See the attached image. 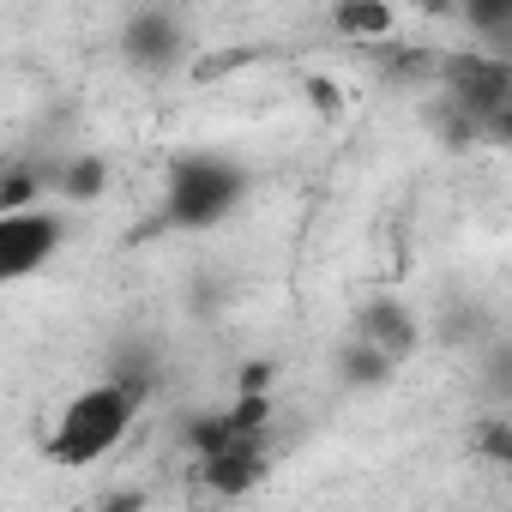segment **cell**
<instances>
[{"mask_svg": "<svg viewBox=\"0 0 512 512\" xmlns=\"http://www.w3.org/2000/svg\"><path fill=\"white\" fill-rule=\"evenodd\" d=\"M145 398H151V392H139V386L121 380V374H103V380L79 386V392L61 404V416H55V428H49V440H43L49 458L67 464V470H91V464L115 458V452L127 446V434L139 428Z\"/></svg>", "mask_w": 512, "mask_h": 512, "instance_id": "obj_1", "label": "cell"}, {"mask_svg": "<svg viewBox=\"0 0 512 512\" xmlns=\"http://www.w3.org/2000/svg\"><path fill=\"white\" fill-rule=\"evenodd\" d=\"M247 199V169L223 151H193L169 163L163 181V217L175 229H217L235 205Z\"/></svg>", "mask_w": 512, "mask_h": 512, "instance_id": "obj_2", "label": "cell"}, {"mask_svg": "<svg viewBox=\"0 0 512 512\" xmlns=\"http://www.w3.org/2000/svg\"><path fill=\"white\" fill-rule=\"evenodd\" d=\"M67 241V217L37 199V205H19V211H0V278L7 284H25L31 272H43Z\"/></svg>", "mask_w": 512, "mask_h": 512, "instance_id": "obj_3", "label": "cell"}, {"mask_svg": "<svg viewBox=\"0 0 512 512\" xmlns=\"http://www.w3.org/2000/svg\"><path fill=\"white\" fill-rule=\"evenodd\" d=\"M187 19L175 7H163V0H151V7H133L115 31V49L133 73H175L187 61Z\"/></svg>", "mask_w": 512, "mask_h": 512, "instance_id": "obj_4", "label": "cell"}, {"mask_svg": "<svg viewBox=\"0 0 512 512\" xmlns=\"http://www.w3.org/2000/svg\"><path fill=\"white\" fill-rule=\"evenodd\" d=\"M356 338H368L374 350H386L398 368L422 350V320L398 302V296H368L362 308H356V326H350Z\"/></svg>", "mask_w": 512, "mask_h": 512, "instance_id": "obj_5", "label": "cell"}, {"mask_svg": "<svg viewBox=\"0 0 512 512\" xmlns=\"http://www.w3.org/2000/svg\"><path fill=\"white\" fill-rule=\"evenodd\" d=\"M199 476H205V488H211V494H223V500L247 494L253 482L266 476V434H247V440H235V446H223V452L199 458Z\"/></svg>", "mask_w": 512, "mask_h": 512, "instance_id": "obj_6", "label": "cell"}, {"mask_svg": "<svg viewBox=\"0 0 512 512\" xmlns=\"http://www.w3.org/2000/svg\"><path fill=\"white\" fill-rule=\"evenodd\" d=\"M332 31L344 43H398L392 0H332Z\"/></svg>", "mask_w": 512, "mask_h": 512, "instance_id": "obj_7", "label": "cell"}, {"mask_svg": "<svg viewBox=\"0 0 512 512\" xmlns=\"http://www.w3.org/2000/svg\"><path fill=\"white\" fill-rule=\"evenodd\" d=\"M452 19H458V31H470L476 49L512 61V0H458Z\"/></svg>", "mask_w": 512, "mask_h": 512, "instance_id": "obj_8", "label": "cell"}, {"mask_svg": "<svg viewBox=\"0 0 512 512\" xmlns=\"http://www.w3.org/2000/svg\"><path fill=\"white\" fill-rule=\"evenodd\" d=\"M109 187V163L103 157H55V199L85 205Z\"/></svg>", "mask_w": 512, "mask_h": 512, "instance_id": "obj_9", "label": "cell"}, {"mask_svg": "<svg viewBox=\"0 0 512 512\" xmlns=\"http://www.w3.org/2000/svg\"><path fill=\"white\" fill-rule=\"evenodd\" d=\"M392 374H398V362H392L386 350H374L368 338L350 332V344H344V356H338V380H344V386H386Z\"/></svg>", "mask_w": 512, "mask_h": 512, "instance_id": "obj_10", "label": "cell"}, {"mask_svg": "<svg viewBox=\"0 0 512 512\" xmlns=\"http://www.w3.org/2000/svg\"><path fill=\"white\" fill-rule=\"evenodd\" d=\"M302 91H308V103H314V115H320L326 127H338V121H344V91H338L326 73H308V79H302Z\"/></svg>", "mask_w": 512, "mask_h": 512, "instance_id": "obj_11", "label": "cell"}, {"mask_svg": "<svg viewBox=\"0 0 512 512\" xmlns=\"http://www.w3.org/2000/svg\"><path fill=\"white\" fill-rule=\"evenodd\" d=\"M482 380H488V392H494V398H512V344H494V350H488Z\"/></svg>", "mask_w": 512, "mask_h": 512, "instance_id": "obj_12", "label": "cell"}, {"mask_svg": "<svg viewBox=\"0 0 512 512\" xmlns=\"http://www.w3.org/2000/svg\"><path fill=\"white\" fill-rule=\"evenodd\" d=\"M266 386H272V362H247L235 380V392H266Z\"/></svg>", "mask_w": 512, "mask_h": 512, "instance_id": "obj_13", "label": "cell"}]
</instances>
